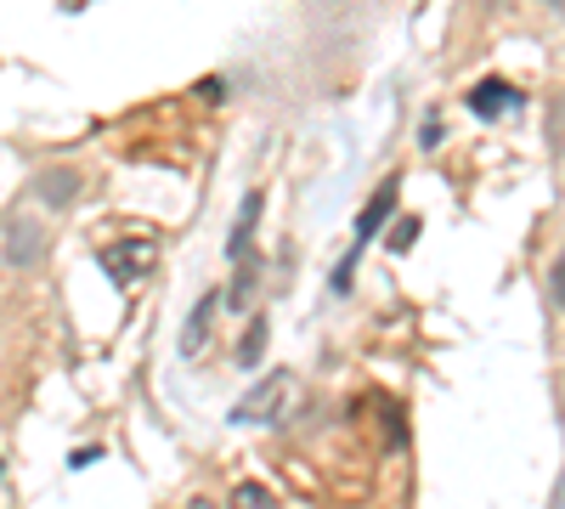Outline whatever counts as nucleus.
<instances>
[{
    "mask_svg": "<svg viewBox=\"0 0 565 509\" xmlns=\"http://www.w3.org/2000/svg\"><path fill=\"white\" fill-rule=\"evenodd\" d=\"M289 402H295V374L277 368V374H266L238 407H232V425H271V420H282Z\"/></svg>",
    "mask_w": 565,
    "mask_h": 509,
    "instance_id": "obj_1",
    "label": "nucleus"
},
{
    "mask_svg": "<svg viewBox=\"0 0 565 509\" xmlns=\"http://www.w3.org/2000/svg\"><path fill=\"white\" fill-rule=\"evenodd\" d=\"M103 261H108V272L119 277V284H136V277H141V272H148V266L159 261V250H153L148 238H125V244H114Z\"/></svg>",
    "mask_w": 565,
    "mask_h": 509,
    "instance_id": "obj_2",
    "label": "nucleus"
},
{
    "mask_svg": "<svg viewBox=\"0 0 565 509\" xmlns=\"http://www.w3.org/2000/svg\"><path fill=\"white\" fill-rule=\"evenodd\" d=\"M469 108H476L481 119H498L503 108H521V91H514V85H503V79H487V85H476V91H469Z\"/></svg>",
    "mask_w": 565,
    "mask_h": 509,
    "instance_id": "obj_3",
    "label": "nucleus"
},
{
    "mask_svg": "<svg viewBox=\"0 0 565 509\" xmlns=\"http://www.w3.org/2000/svg\"><path fill=\"white\" fill-rule=\"evenodd\" d=\"M210 317H215V295H204V300L193 306V322H186V335H181V351H186V357H199V346L210 340Z\"/></svg>",
    "mask_w": 565,
    "mask_h": 509,
    "instance_id": "obj_4",
    "label": "nucleus"
},
{
    "mask_svg": "<svg viewBox=\"0 0 565 509\" xmlns=\"http://www.w3.org/2000/svg\"><path fill=\"white\" fill-rule=\"evenodd\" d=\"M232 509H277V503H271V492L260 481H244L238 492H232Z\"/></svg>",
    "mask_w": 565,
    "mask_h": 509,
    "instance_id": "obj_5",
    "label": "nucleus"
},
{
    "mask_svg": "<svg viewBox=\"0 0 565 509\" xmlns=\"http://www.w3.org/2000/svg\"><path fill=\"white\" fill-rule=\"evenodd\" d=\"M260 340H266V322H255V335H249V340H244V351H238V362H244V368L260 357Z\"/></svg>",
    "mask_w": 565,
    "mask_h": 509,
    "instance_id": "obj_6",
    "label": "nucleus"
},
{
    "mask_svg": "<svg viewBox=\"0 0 565 509\" xmlns=\"http://www.w3.org/2000/svg\"><path fill=\"white\" fill-rule=\"evenodd\" d=\"M418 142H424V148H436V142H441V125H436V119H424V130H418Z\"/></svg>",
    "mask_w": 565,
    "mask_h": 509,
    "instance_id": "obj_7",
    "label": "nucleus"
},
{
    "mask_svg": "<svg viewBox=\"0 0 565 509\" xmlns=\"http://www.w3.org/2000/svg\"><path fill=\"white\" fill-rule=\"evenodd\" d=\"M554 300H559V306H565V255H559V261H554Z\"/></svg>",
    "mask_w": 565,
    "mask_h": 509,
    "instance_id": "obj_8",
    "label": "nucleus"
},
{
    "mask_svg": "<svg viewBox=\"0 0 565 509\" xmlns=\"http://www.w3.org/2000/svg\"><path fill=\"white\" fill-rule=\"evenodd\" d=\"M186 509H215V503H210V498H193V503H186Z\"/></svg>",
    "mask_w": 565,
    "mask_h": 509,
    "instance_id": "obj_9",
    "label": "nucleus"
},
{
    "mask_svg": "<svg viewBox=\"0 0 565 509\" xmlns=\"http://www.w3.org/2000/svg\"><path fill=\"white\" fill-rule=\"evenodd\" d=\"M543 7H554V12H565V0H543Z\"/></svg>",
    "mask_w": 565,
    "mask_h": 509,
    "instance_id": "obj_10",
    "label": "nucleus"
},
{
    "mask_svg": "<svg viewBox=\"0 0 565 509\" xmlns=\"http://www.w3.org/2000/svg\"><path fill=\"white\" fill-rule=\"evenodd\" d=\"M554 509H565V487H559V498H554Z\"/></svg>",
    "mask_w": 565,
    "mask_h": 509,
    "instance_id": "obj_11",
    "label": "nucleus"
}]
</instances>
